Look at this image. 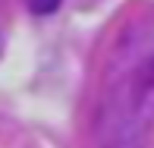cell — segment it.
Instances as JSON below:
<instances>
[{"instance_id":"obj_1","label":"cell","mask_w":154,"mask_h":148,"mask_svg":"<svg viewBox=\"0 0 154 148\" xmlns=\"http://www.w3.org/2000/svg\"><path fill=\"white\" fill-rule=\"evenodd\" d=\"M154 142V13L120 25L104 60L85 148H151Z\"/></svg>"},{"instance_id":"obj_2","label":"cell","mask_w":154,"mask_h":148,"mask_svg":"<svg viewBox=\"0 0 154 148\" xmlns=\"http://www.w3.org/2000/svg\"><path fill=\"white\" fill-rule=\"evenodd\" d=\"M60 3L63 0H29V10L35 13V16H47V13H54Z\"/></svg>"},{"instance_id":"obj_3","label":"cell","mask_w":154,"mask_h":148,"mask_svg":"<svg viewBox=\"0 0 154 148\" xmlns=\"http://www.w3.org/2000/svg\"><path fill=\"white\" fill-rule=\"evenodd\" d=\"M0 148H29V145H22V142H3V139H0Z\"/></svg>"}]
</instances>
